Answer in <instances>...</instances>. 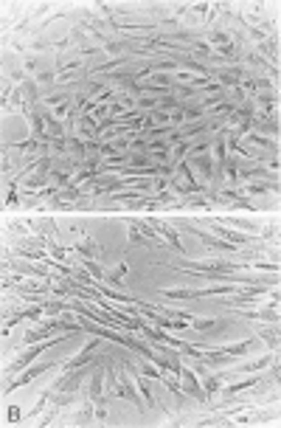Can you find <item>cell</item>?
I'll list each match as a JSON object with an SVG mask.
<instances>
[{
  "instance_id": "1",
  "label": "cell",
  "mask_w": 281,
  "mask_h": 428,
  "mask_svg": "<svg viewBox=\"0 0 281 428\" xmlns=\"http://www.w3.org/2000/svg\"><path fill=\"white\" fill-rule=\"evenodd\" d=\"M180 377H183V386L188 389V394H194V397H197L200 403L208 400V394H205V389L200 386V380H197V375H194V369H186V367H183Z\"/></svg>"
},
{
  "instance_id": "2",
  "label": "cell",
  "mask_w": 281,
  "mask_h": 428,
  "mask_svg": "<svg viewBox=\"0 0 281 428\" xmlns=\"http://www.w3.org/2000/svg\"><path fill=\"white\" fill-rule=\"evenodd\" d=\"M211 231H214V234H220V237H225V243H234V245H250V243H253V237L239 234V231L225 228V226H220V223H211Z\"/></svg>"
},
{
  "instance_id": "3",
  "label": "cell",
  "mask_w": 281,
  "mask_h": 428,
  "mask_svg": "<svg viewBox=\"0 0 281 428\" xmlns=\"http://www.w3.org/2000/svg\"><path fill=\"white\" fill-rule=\"evenodd\" d=\"M51 344H59V338H53ZM51 344H40V347H34V350H28L26 355H20V358L14 361V364H11V367L6 369V372H9V375H14V372H17V369L28 367V361H34V358H37V355H40V352H43V350H51Z\"/></svg>"
},
{
  "instance_id": "4",
  "label": "cell",
  "mask_w": 281,
  "mask_h": 428,
  "mask_svg": "<svg viewBox=\"0 0 281 428\" xmlns=\"http://www.w3.org/2000/svg\"><path fill=\"white\" fill-rule=\"evenodd\" d=\"M152 226H155L158 231H163V234L169 237V243H172V248H175V251L183 253V245H180V240H177V234H175V228L169 226V223H158V220H152Z\"/></svg>"
},
{
  "instance_id": "5",
  "label": "cell",
  "mask_w": 281,
  "mask_h": 428,
  "mask_svg": "<svg viewBox=\"0 0 281 428\" xmlns=\"http://www.w3.org/2000/svg\"><path fill=\"white\" fill-rule=\"evenodd\" d=\"M45 369H48V367H31V369H28V372H26V375L14 377V380H11V383H9V389H6V392H11V389H17V386L28 383V380H34V377L40 375V372H45Z\"/></svg>"
},
{
  "instance_id": "6",
  "label": "cell",
  "mask_w": 281,
  "mask_h": 428,
  "mask_svg": "<svg viewBox=\"0 0 281 428\" xmlns=\"http://www.w3.org/2000/svg\"><path fill=\"white\" fill-rule=\"evenodd\" d=\"M256 383H259V377H247V380H242V383H236V386H225V389H222V394H225V397H234L236 392H245V389H253Z\"/></svg>"
},
{
  "instance_id": "7",
  "label": "cell",
  "mask_w": 281,
  "mask_h": 428,
  "mask_svg": "<svg viewBox=\"0 0 281 428\" xmlns=\"http://www.w3.org/2000/svg\"><path fill=\"white\" fill-rule=\"evenodd\" d=\"M197 166H200V172H202V178L205 181H214V169H211V158L208 155H197Z\"/></svg>"
},
{
  "instance_id": "8",
  "label": "cell",
  "mask_w": 281,
  "mask_h": 428,
  "mask_svg": "<svg viewBox=\"0 0 281 428\" xmlns=\"http://www.w3.org/2000/svg\"><path fill=\"white\" fill-rule=\"evenodd\" d=\"M270 364H273V352H267L264 358H259L256 364H247V367H242L239 372H256V369H264V367H270Z\"/></svg>"
},
{
  "instance_id": "9",
  "label": "cell",
  "mask_w": 281,
  "mask_h": 428,
  "mask_svg": "<svg viewBox=\"0 0 281 428\" xmlns=\"http://www.w3.org/2000/svg\"><path fill=\"white\" fill-rule=\"evenodd\" d=\"M208 45H220V48H225V45H231V34H225V31H214V34H208Z\"/></svg>"
},
{
  "instance_id": "10",
  "label": "cell",
  "mask_w": 281,
  "mask_h": 428,
  "mask_svg": "<svg viewBox=\"0 0 281 428\" xmlns=\"http://www.w3.org/2000/svg\"><path fill=\"white\" fill-rule=\"evenodd\" d=\"M188 324H191L194 330H200V332H208V330H214V327H217V321H214V318H191Z\"/></svg>"
},
{
  "instance_id": "11",
  "label": "cell",
  "mask_w": 281,
  "mask_h": 428,
  "mask_svg": "<svg viewBox=\"0 0 281 428\" xmlns=\"http://www.w3.org/2000/svg\"><path fill=\"white\" fill-rule=\"evenodd\" d=\"M166 299H194V290H163Z\"/></svg>"
},
{
  "instance_id": "12",
  "label": "cell",
  "mask_w": 281,
  "mask_h": 428,
  "mask_svg": "<svg viewBox=\"0 0 281 428\" xmlns=\"http://www.w3.org/2000/svg\"><path fill=\"white\" fill-rule=\"evenodd\" d=\"M124 273H127V265H118V268H115V271L113 273H110V282H113V285H124Z\"/></svg>"
},
{
  "instance_id": "13",
  "label": "cell",
  "mask_w": 281,
  "mask_h": 428,
  "mask_svg": "<svg viewBox=\"0 0 281 428\" xmlns=\"http://www.w3.org/2000/svg\"><path fill=\"white\" fill-rule=\"evenodd\" d=\"M85 265H88V271L93 273V276H96V282L101 279V276H104V273H101V268H98V265L93 262V259H85Z\"/></svg>"
},
{
  "instance_id": "14",
  "label": "cell",
  "mask_w": 281,
  "mask_h": 428,
  "mask_svg": "<svg viewBox=\"0 0 281 428\" xmlns=\"http://www.w3.org/2000/svg\"><path fill=\"white\" fill-rule=\"evenodd\" d=\"M250 37L253 40H264V28H250Z\"/></svg>"
}]
</instances>
